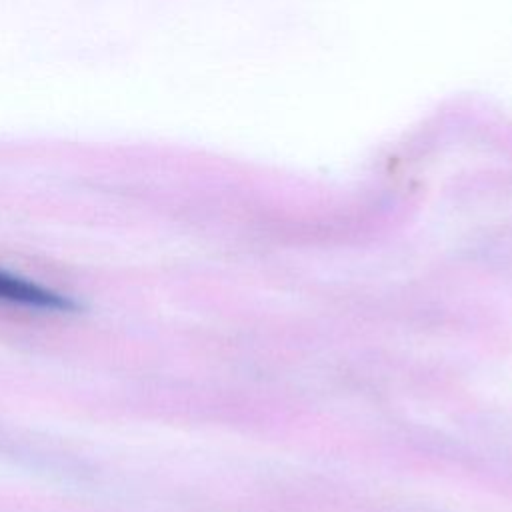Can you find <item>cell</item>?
I'll return each mask as SVG.
<instances>
[{
  "label": "cell",
  "mask_w": 512,
  "mask_h": 512,
  "mask_svg": "<svg viewBox=\"0 0 512 512\" xmlns=\"http://www.w3.org/2000/svg\"><path fill=\"white\" fill-rule=\"evenodd\" d=\"M0 302L56 312H70L78 308V304L70 296L44 288L28 278L10 274L6 270H0Z\"/></svg>",
  "instance_id": "1"
}]
</instances>
